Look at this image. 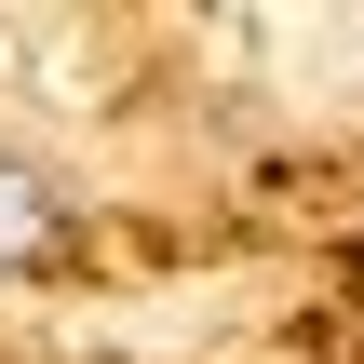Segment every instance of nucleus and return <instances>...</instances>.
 Instances as JSON below:
<instances>
[{
  "instance_id": "obj_1",
  "label": "nucleus",
  "mask_w": 364,
  "mask_h": 364,
  "mask_svg": "<svg viewBox=\"0 0 364 364\" xmlns=\"http://www.w3.org/2000/svg\"><path fill=\"white\" fill-rule=\"evenodd\" d=\"M68 257H81V203H68V189H54L41 162H14V149H0V270L54 284Z\"/></svg>"
}]
</instances>
